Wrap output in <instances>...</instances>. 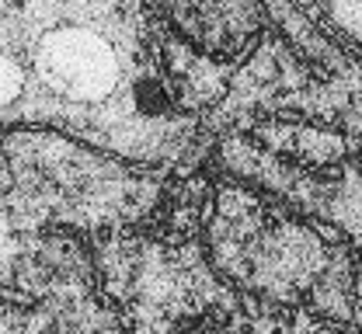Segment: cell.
Here are the masks:
<instances>
[{
  "label": "cell",
  "mask_w": 362,
  "mask_h": 334,
  "mask_svg": "<svg viewBox=\"0 0 362 334\" xmlns=\"http://www.w3.org/2000/svg\"><path fill=\"white\" fill-rule=\"evenodd\" d=\"M139 7L21 4L7 21V63L18 59V101L7 119L49 122L74 140L108 146L153 167L192 143L188 101Z\"/></svg>",
  "instance_id": "1"
},
{
  "label": "cell",
  "mask_w": 362,
  "mask_h": 334,
  "mask_svg": "<svg viewBox=\"0 0 362 334\" xmlns=\"http://www.w3.org/2000/svg\"><path fill=\"white\" fill-rule=\"evenodd\" d=\"M199 258L230 292L272 317L349 328L359 314L352 247L262 191L240 185L209 191L199 216Z\"/></svg>",
  "instance_id": "2"
},
{
  "label": "cell",
  "mask_w": 362,
  "mask_h": 334,
  "mask_svg": "<svg viewBox=\"0 0 362 334\" xmlns=\"http://www.w3.org/2000/svg\"><path fill=\"white\" fill-rule=\"evenodd\" d=\"M133 334H265L258 317L272 314L244 303L206 268L157 254V286L139 279L133 306Z\"/></svg>",
  "instance_id": "3"
},
{
  "label": "cell",
  "mask_w": 362,
  "mask_h": 334,
  "mask_svg": "<svg viewBox=\"0 0 362 334\" xmlns=\"http://www.w3.org/2000/svg\"><path fill=\"white\" fill-rule=\"evenodd\" d=\"M153 11L178 39L216 63L244 59L269 25L262 4H157Z\"/></svg>",
  "instance_id": "4"
},
{
  "label": "cell",
  "mask_w": 362,
  "mask_h": 334,
  "mask_svg": "<svg viewBox=\"0 0 362 334\" xmlns=\"http://www.w3.org/2000/svg\"><path fill=\"white\" fill-rule=\"evenodd\" d=\"M310 14L324 18L334 35H341L356 52H362V4H324L310 7Z\"/></svg>",
  "instance_id": "5"
}]
</instances>
